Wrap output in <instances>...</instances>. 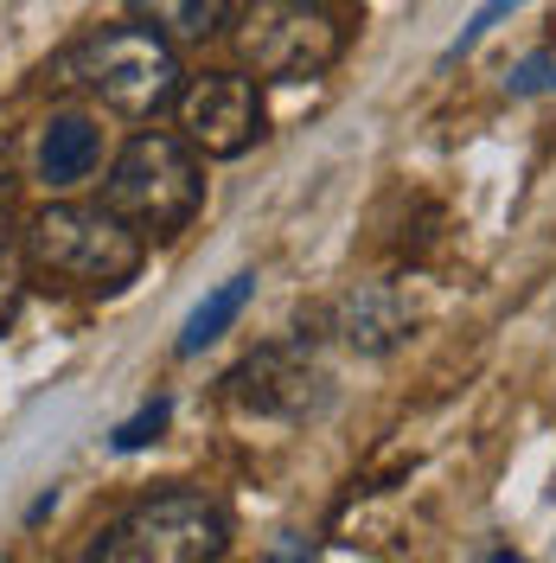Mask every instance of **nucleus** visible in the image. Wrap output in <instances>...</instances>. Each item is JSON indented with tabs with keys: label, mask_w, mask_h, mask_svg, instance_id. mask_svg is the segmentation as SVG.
I'll use <instances>...</instances> for the list:
<instances>
[{
	"label": "nucleus",
	"mask_w": 556,
	"mask_h": 563,
	"mask_svg": "<svg viewBox=\"0 0 556 563\" xmlns=\"http://www.w3.org/2000/svg\"><path fill=\"white\" fill-rule=\"evenodd\" d=\"M58 77L90 90L103 109L129 115V122H147V115L174 109L179 90H186L179 52L160 33H147V26H103V33L77 38L58 58Z\"/></svg>",
	"instance_id": "obj_1"
},
{
	"label": "nucleus",
	"mask_w": 556,
	"mask_h": 563,
	"mask_svg": "<svg viewBox=\"0 0 556 563\" xmlns=\"http://www.w3.org/2000/svg\"><path fill=\"white\" fill-rule=\"evenodd\" d=\"M141 256H147V238L109 206H45L26 231V269L90 295L129 288L141 276Z\"/></svg>",
	"instance_id": "obj_2"
},
{
	"label": "nucleus",
	"mask_w": 556,
	"mask_h": 563,
	"mask_svg": "<svg viewBox=\"0 0 556 563\" xmlns=\"http://www.w3.org/2000/svg\"><path fill=\"white\" fill-rule=\"evenodd\" d=\"M231 551V512L199 487H167L109 519L84 563H218Z\"/></svg>",
	"instance_id": "obj_3"
},
{
	"label": "nucleus",
	"mask_w": 556,
	"mask_h": 563,
	"mask_svg": "<svg viewBox=\"0 0 556 563\" xmlns=\"http://www.w3.org/2000/svg\"><path fill=\"white\" fill-rule=\"evenodd\" d=\"M103 206L141 238H174L205 206V161L179 135H135L103 179Z\"/></svg>",
	"instance_id": "obj_4"
},
{
	"label": "nucleus",
	"mask_w": 556,
	"mask_h": 563,
	"mask_svg": "<svg viewBox=\"0 0 556 563\" xmlns=\"http://www.w3.org/2000/svg\"><path fill=\"white\" fill-rule=\"evenodd\" d=\"M237 52L256 77L308 84L326 77L346 52V26L320 0H249L237 13Z\"/></svg>",
	"instance_id": "obj_5"
},
{
	"label": "nucleus",
	"mask_w": 556,
	"mask_h": 563,
	"mask_svg": "<svg viewBox=\"0 0 556 563\" xmlns=\"http://www.w3.org/2000/svg\"><path fill=\"white\" fill-rule=\"evenodd\" d=\"M179 141L199 161H237L263 135V97L237 70H205L179 90Z\"/></svg>",
	"instance_id": "obj_6"
},
{
	"label": "nucleus",
	"mask_w": 556,
	"mask_h": 563,
	"mask_svg": "<svg viewBox=\"0 0 556 563\" xmlns=\"http://www.w3.org/2000/svg\"><path fill=\"white\" fill-rule=\"evenodd\" d=\"M320 365H313L308 346H263L256 358H244L237 372H231V397L256 410V417H308L313 404H320Z\"/></svg>",
	"instance_id": "obj_7"
},
{
	"label": "nucleus",
	"mask_w": 556,
	"mask_h": 563,
	"mask_svg": "<svg viewBox=\"0 0 556 563\" xmlns=\"http://www.w3.org/2000/svg\"><path fill=\"white\" fill-rule=\"evenodd\" d=\"M97 161H103V129L90 115L65 109L45 122V135H38V179L45 186H84L97 174Z\"/></svg>",
	"instance_id": "obj_8"
},
{
	"label": "nucleus",
	"mask_w": 556,
	"mask_h": 563,
	"mask_svg": "<svg viewBox=\"0 0 556 563\" xmlns=\"http://www.w3.org/2000/svg\"><path fill=\"white\" fill-rule=\"evenodd\" d=\"M129 13H135V26L160 33L179 52V45H199L218 33L231 20V0H129Z\"/></svg>",
	"instance_id": "obj_9"
},
{
	"label": "nucleus",
	"mask_w": 556,
	"mask_h": 563,
	"mask_svg": "<svg viewBox=\"0 0 556 563\" xmlns=\"http://www.w3.org/2000/svg\"><path fill=\"white\" fill-rule=\"evenodd\" d=\"M249 295H256V276H231L224 288H211L205 301H199V308L186 314V327H179V352H186V358H192V352H205L211 340H218V333L231 327V320L244 314Z\"/></svg>",
	"instance_id": "obj_10"
},
{
	"label": "nucleus",
	"mask_w": 556,
	"mask_h": 563,
	"mask_svg": "<svg viewBox=\"0 0 556 563\" xmlns=\"http://www.w3.org/2000/svg\"><path fill=\"white\" fill-rule=\"evenodd\" d=\"M403 333V314H397V301L383 295V288H358L346 301V340L365 352H383L390 340Z\"/></svg>",
	"instance_id": "obj_11"
},
{
	"label": "nucleus",
	"mask_w": 556,
	"mask_h": 563,
	"mask_svg": "<svg viewBox=\"0 0 556 563\" xmlns=\"http://www.w3.org/2000/svg\"><path fill=\"white\" fill-rule=\"evenodd\" d=\"M20 301H26V231L0 206V333L20 320Z\"/></svg>",
	"instance_id": "obj_12"
},
{
	"label": "nucleus",
	"mask_w": 556,
	"mask_h": 563,
	"mask_svg": "<svg viewBox=\"0 0 556 563\" xmlns=\"http://www.w3.org/2000/svg\"><path fill=\"white\" fill-rule=\"evenodd\" d=\"M167 417H174V404H167V397H154L147 410H135V417L115 429V449H147V442L167 429Z\"/></svg>",
	"instance_id": "obj_13"
},
{
	"label": "nucleus",
	"mask_w": 556,
	"mask_h": 563,
	"mask_svg": "<svg viewBox=\"0 0 556 563\" xmlns=\"http://www.w3.org/2000/svg\"><path fill=\"white\" fill-rule=\"evenodd\" d=\"M512 7H524V0H487V7H480V13H474L467 26H460V38L448 45V58H460V52H474V45H480V38H487L492 26H499V20L512 13Z\"/></svg>",
	"instance_id": "obj_14"
},
{
	"label": "nucleus",
	"mask_w": 556,
	"mask_h": 563,
	"mask_svg": "<svg viewBox=\"0 0 556 563\" xmlns=\"http://www.w3.org/2000/svg\"><path fill=\"white\" fill-rule=\"evenodd\" d=\"M551 70H556V58H531V65H519V77H512V97H531V90L556 84Z\"/></svg>",
	"instance_id": "obj_15"
},
{
	"label": "nucleus",
	"mask_w": 556,
	"mask_h": 563,
	"mask_svg": "<svg viewBox=\"0 0 556 563\" xmlns=\"http://www.w3.org/2000/svg\"><path fill=\"white\" fill-rule=\"evenodd\" d=\"M487 563H524V558H512V551H492V558Z\"/></svg>",
	"instance_id": "obj_16"
},
{
	"label": "nucleus",
	"mask_w": 556,
	"mask_h": 563,
	"mask_svg": "<svg viewBox=\"0 0 556 563\" xmlns=\"http://www.w3.org/2000/svg\"><path fill=\"white\" fill-rule=\"evenodd\" d=\"M320 7H326V0H320Z\"/></svg>",
	"instance_id": "obj_17"
}]
</instances>
